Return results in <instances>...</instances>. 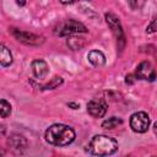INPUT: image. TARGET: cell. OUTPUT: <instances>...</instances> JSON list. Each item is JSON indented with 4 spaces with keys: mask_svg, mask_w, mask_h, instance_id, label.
<instances>
[{
    "mask_svg": "<svg viewBox=\"0 0 157 157\" xmlns=\"http://www.w3.org/2000/svg\"><path fill=\"white\" fill-rule=\"evenodd\" d=\"M45 140L55 146H66L75 140V131L67 125L53 124L45 131Z\"/></svg>",
    "mask_w": 157,
    "mask_h": 157,
    "instance_id": "6da1fadb",
    "label": "cell"
},
{
    "mask_svg": "<svg viewBox=\"0 0 157 157\" xmlns=\"http://www.w3.org/2000/svg\"><path fill=\"white\" fill-rule=\"evenodd\" d=\"M118 150V144L114 139L105 135H96L88 144V151L98 157H107L115 153Z\"/></svg>",
    "mask_w": 157,
    "mask_h": 157,
    "instance_id": "7a4b0ae2",
    "label": "cell"
},
{
    "mask_svg": "<svg viewBox=\"0 0 157 157\" xmlns=\"http://www.w3.org/2000/svg\"><path fill=\"white\" fill-rule=\"evenodd\" d=\"M86 32H87L86 26L78 21H75V20H66V21L61 22L55 29V33L60 37L72 36V34H78V33H86Z\"/></svg>",
    "mask_w": 157,
    "mask_h": 157,
    "instance_id": "3957f363",
    "label": "cell"
},
{
    "mask_svg": "<svg viewBox=\"0 0 157 157\" xmlns=\"http://www.w3.org/2000/svg\"><path fill=\"white\" fill-rule=\"evenodd\" d=\"M105 21H107V25L110 28L113 36L117 39L118 48L120 50H123V48L125 45V37H124V32H123V28H121V25H120L119 18L114 13L108 12V13H105Z\"/></svg>",
    "mask_w": 157,
    "mask_h": 157,
    "instance_id": "277c9868",
    "label": "cell"
},
{
    "mask_svg": "<svg viewBox=\"0 0 157 157\" xmlns=\"http://www.w3.org/2000/svg\"><path fill=\"white\" fill-rule=\"evenodd\" d=\"M150 117L145 112H136L130 118V128L139 134L146 132L150 126Z\"/></svg>",
    "mask_w": 157,
    "mask_h": 157,
    "instance_id": "5b68a950",
    "label": "cell"
},
{
    "mask_svg": "<svg viewBox=\"0 0 157 157\" xmlns=\"http://www.w3.org/2000/svg\"><path fill=\"white\" fill-rule=\"evenodd\" d=\"M11 34L18 42H21L26 45H40L44 42V38L42 36L29 33V32H26V31H21V29H17V28H12Z\"/></svg>",
    "mask_w": 157,
    "mask_h": 157,
    "instance_id": "8992f818",
    "label": "cell"
},
{
    "mask_svg": "<svg viewBox=\"0 0 157 157\" xmlns=\"http://www.w3.org/2000/svg\"><path fill=\"white\" fill-rule=\"evenodd\" d=\"M107 108H108V104L104 98H92L87 103V112L94 118L104 117Z\"/></svg>",
    "mask_w": 157,
    "mask_h": 157,
    "instance_id": "52a82bcc",
    "label": "cell"
},
{
    "mask_svg": "<svg viewBox=\"0 0 157 157\" xmlns=\"http://www.w3.org/2000/svg\"><path fill=\"white\" fill-rule=\"evenodd\" d=\"M136 77L140 80H147V81H155L156 78V71L150 61H142L136 67Z\"/></svg>",
    "mask_w": 157,
    "mask_h": 157,
    "instance_id": "ba28073f",
    "label": "cell"
},
{
    "mask_svg": "<svg viewBox=\"0 0 157 157\" xmlns=\"http://www.w3.org/2000/svg\"><path fill=\"white\" fill-rule=\"evenodd\" d=\"M32 71L37 80H44L49 72V67L44 60L37 59L32 61Z\"/></svg>",
    "mask_w": 157,
    "mask_h": 157,
    "instance_id": "9c48e42d",
    "label": "cell"
},
{
    "mask_svg": "<svg viewBox=\"0 0 157 157\" xmlns=\"http://www.w3.org/2000/svg\"><path fill=\"white\" fill-rule=\"evenodd\" d=\"M87 58H88V61H90L93 66H96V67L103 66V65L105 64V56H104V54H103L102 52H99V50H91V52L88 53Z\"/></svg>",
    "mask_w": 157,
    "mask_h": 157,
    "instance_id": "30bf717a",
    "label": "cell"
},
{
    "mask_svg": "<svg viewBox=\"0 0 157 157\" xmlns=\"http://www.w3.org/2000/svg\"><path fill=\"white\" fill-rule=\"evenodd\" d=\"M0 63H1V66H4V67L11 65V63H12L11 52L4 44L0 45Z\"/></svg>",
    "mask_w": 157,
    "mask_h": 157,
    "instance_id": "8fae6325",
    "label": "cell"
},
{
    "mask_svg": "<svg viewBox=\"0 0 157 157\" xmlns=\"http://www.w3.org/2000/svg\"><path fill=\"white\" fill-rule=\"evenodd\" d=\"M85 39L81 38V37H71L67 39V45L74 49V50H77V49H81L83 45H85Z\"/></svg>",
    "mask_w": 157,
    "mask_h": 157,
    "instance_id": "7c38bea8",
    "label": "cell"
},
{
    "mask_svg": "<svg viewBox=\"0 0 157 157\" xmlns=\"http://www.w3.org/2000/svg\"><path fill=\"white\" fill-rule=\"evenodd\" d=\"M123 123V120L120 118H117V117H112V118H108L107 120H104L102 123V126L104 129H114L117 128L118 125H120Z\"/></svg>",
    "mask_w": 157,
    "mask_h": 157,
    "instance_id": "4fadbf2b",
    "label": "cell"
},
{
    "mask_svg": "<svg viewBox=\"0 0 157 157\" xmlns=\"http://www.w3.org/2000/svg\"><path fill=\"white\" fill-rule=\"evenodd\" d=\"M0 112H1V118H6L11 113V105L5 99H1L0 102Z\"/></svg>",
    "mask_w": 157,
    "mask_h": 157,
    "instance_id": "5bb4252c",
    "label": "cell"
},
{
    "mask_svg": "<svg viewBox=\"0 0 157 157\" xmlns=\"http://www.w3.org/2000/svg\"><path fill=\"white\" fill-rule=\"evenodd\" d=\"M61 82H63L61 77L55 76L54 78H52V81H50L49 83H47V85L44 86V88H45V90H52V88H55V87H56V86H59Z\"/></svg>",
    "mask_w": 157,
    "mask_h": 157,
    "instance_id": "9a60e30c",
    "label": "cell"
},
{
    "mask_svg": "<svg viewBox=\"0 0 157 157\" xmlns=\"http://www.w3.org/2000/svg\"><path fill=\"white\" fill-rule=\"evenodd\" d=\"M146 32L147 33H153V32H157V17H155L152 21H151V23L147 26V28H146Z\"/></svg>",
    "mask_w": 157,
    "mask_h": 157,
    "instance_id": "2e32d148",
    "label": "cell"
},
{
    "mask_svg": "<svg viewBox=\"0 0 157 157\" xmlns=\"http://www.w3.org/2000/svg\"><path fill=\"white\" fill-rule=\"evenodd\" d=\"M153 131H155V134H156V136H157V121L153 124Z\"/></svg>",
    "mask_w": 157,
    "mask_h": 157,
    "instance_id": "e0dca14e",
    "label": "cell"
}]
</instances>
